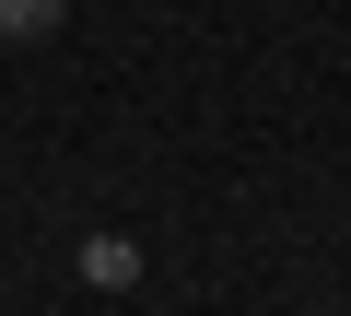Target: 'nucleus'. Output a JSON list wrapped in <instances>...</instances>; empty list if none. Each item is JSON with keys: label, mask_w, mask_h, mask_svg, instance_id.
Wrapping results in <instances>:
<instances>
[{"label": "nucleus", "mask_w": 351, "mask_h": 316, "mask_svg": "<svg viewBox=\"0 0 351 316\" xmlns=\"http://www.w3.org/2000/svg\"><path fill=\"white\" fill-rule=\"evenodd\" d=\"M59 12H71V0H59Z\"/></svg>", "instance_id": "7ed1b4c3"}, {"label": "nucleus", "mask_w": 351, "mask_h": 316, "mask_svg": "<svg viewBox=\"0 0 351 316\" xmlns=\"http://www.w3.org/2000/svg\"><path fill=\"white\" fill-rule=\"evenodd\" d=\"M59 36V0H0V47H47Z\"/></svg>", "instance_id": "f03ea898"}, {"label": "nucleus", "mask_w": 351, "mask_h": 316, "mask_svg": "<svg viewBox=\"0 0 351 316\" xmlns=\"http://www.w3.org/2000/svg\"><path fill=\"white\" fill-rule=\"evenodd\" d=\"M82 281H94V293H129V281H141V234L94 223V234H82Z\"/></svg>", "instance_id": "f257e3e1"}]
</instances>
